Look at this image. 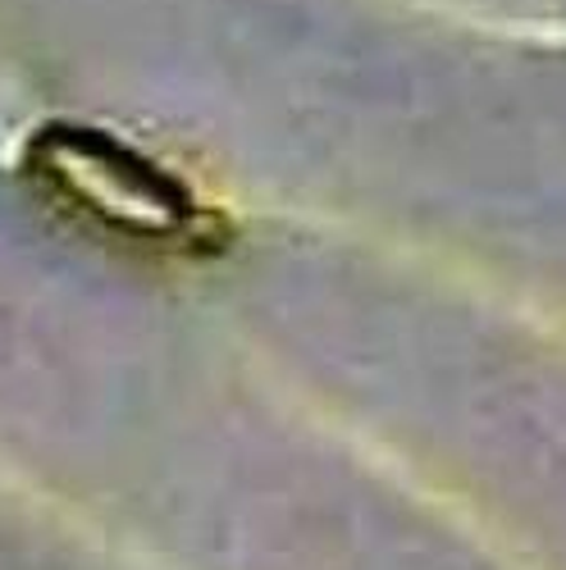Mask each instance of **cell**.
Wrapping results in <instances>:
<instances>
[{
    "instance_id": "6da1fadb",
    "label": "cell",
    "mask_w": 566,
    "mask_h": 570,
    "mask_svg": "<svg viewBox=\"0 0 566 570\" xmlns=\"http://www.w3.org/2000/svg\"><path fill=\"white\" fill-rule=\"evenodd\" d=\"M32 169L65 206L137 243H183L197 228V210L183 187L101 132H41L32 147Z\"/></svg>"
}]
</instances>
